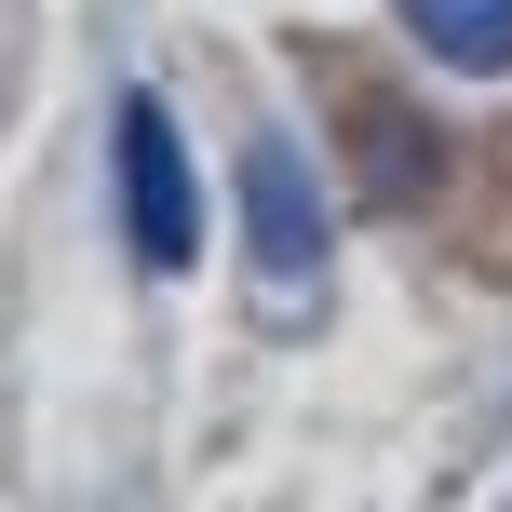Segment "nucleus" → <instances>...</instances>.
Wrapping results in <instances>:
<instances>
[{
    "label": "nucleus",
    "instance_id": "nucleus-1",
    "mask_svg": "<svg viewBox=\"0 0 512 512\" xmlns=\"http://www.w3.org/2000/svg\"><path fill=\"white\" fill-rule=\"evenodd\" d=\"M108 149H122V243H135V270L176 283L189 256H203V176H189V149H176V108H162V95H122Z\"/></svg>",
    "mask_w": 512,
    "mask_h": 512
},
{
    "label": "nucleus",
    "instance_id": "nucleus-2",
    "mask_svg": "<svg viewBox=\"0 0 512 512\" xmlns=\"http://www.w3.org/2000/svg\"><path fill=\"white\" fill-rule=\"evenodd\" d=\"M243 243H256V283H270V297H324L337 230H324V189H310V162L283 149V135L243 149Z\"/></svg>",
    "mask_w": 512,
    "mask_h": 512
},
{
    "label": "nucleus",
    "instance_id": "nucleus-3",
    "mask_svg": "<svg viewBox=\"0 0 512 512\" xmlns=\"http://www.w3.org/2000/svg\"><path fill=\"white\" fill-rule=\"evenodd\" d=\"M405 27L445 68H512V0H405Z\"/></svg>",
    "mask_w": 512,
    "mask_h": 512
}]
</instances>
